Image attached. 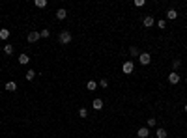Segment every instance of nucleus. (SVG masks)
<instances>
[{
	"label": "nucleus",
	"mask_w": 187,
	"mask_h": 138,
	"mask_svg": "<svg viewBox=\"0 0 187 138\" xmlns=\"http://www.w3.org/2000/svg\"><path fill=\"white\" fill-rule=\"evenodd\" d=\"M129 54H131V56H138V49H137V47H131V49H129Z\"/></svg>",
	"instance_id": "obj_20"
},
{
	"label": "nucleus",
	"mask_w": 187,
	"mask_h": 138,
	"mask_svg": "<svg viewBox=\"0 0 187 138\" xmlns=\"http://www.w3.org/2000/svg\"><path fill=\"white\" fill-rule=\"evenodd\" d=\"M142 24L146 26V28H152V26H154V17H152V15H146V17H144V21H142Z\"/></svg>",
	"instance_id": "obj_6"
},
{
	"label": "nucleus",
	"mask_w": 187,
	"mask_h": 138,
	"mask_svg": "<svg viewBox=\"0 0 187 138\" xmlns=\"http://www.w3.org/2000/svg\"><path fill=\"white\" fill-rule=\"evenodd\" d=\"M180 82V75L176 73V71H172L170 75H169V84H172V86H176Z\"/></svg>",
	"instance_id": "obj_4"
},
{
	"label": "nucleus",
	"mask_w": 187,
	"mask_h": 138,
	"mask_svg": "<svg viewBox=\"0 0 187 138\" xmlns=\"http://www.w3.org/2000/svg\"><path fill=\"white\" fill-rule=\"evenodd\" d=\"M183 110H185V114H187V105H183Z\"/></svg>",
	"instance_id": "obj_27"
},
{
	"label": "nucleus",
	"mask_w": 187,
	"mask_h": 138,
	"mask_svg": "<svg viewBox=\"0 0 187 138\" xmlns=\"http://www.w3.org/2000/svg\"><path fill=\"white\" fill-rule=\"evenodd\" d=\"M133 69H135V64H133L131 60L123 62V65H122V71L126 73V75H131V73H133Z\"/></svg>",
	"instance_id": "obj_2"
},
{
	"label": "nucleus",
	"mask_w": 187,
	"mask_h": 138,
	"mask_svg": "<svg viewBox=\"0 0 187 138\" xmlns=\"http://www.w3.org/2000/svg\"><path fill=\"white\" fill-rule=\"evenodd\" d=\"M66 17H67V11H66L64 8H60V10L56 11V19H58V21H64Z\"/></svg>",
	"instance_id": "obj_8"
},
{
	"label": "nucleus",
	"mask_w": 187,
	"mask_h": 138,
	"mask_svg": "<svg viewBox=\"0 0 187 138\" xmlns=\"http://www.w3.org/2000/svg\"><path fill=\"white\" fill-rule=\"evenodd\" d=\"M155 136H157V138H167V131H165L163 127H159V129L155 131Z\"/></svg>",
	"instance_id": "obj_11"
},
{
	"label": "nucleus",
	"mask_w": 187,
	"mask_h": 138,
	"mask_svg": "<svg viewBox=\"0 0 187 138\" xmlns=\"http://www.w3.org/2000/svg\"><path fill=\"white\" fill-rule=\"evenodd\" d=\"M58 41H60L62 45H67V43H71V34H69L67 30L60 32V36H58Z\"/></svg>",
	"instance_id": "obj_1"
},
{
	"label": "nucleus",
	"mask_w": 187,
	"mask_h": 138,
	"mask_svg": "<svg viewBox=\"0 0 187 138\" xmlns=\"http://www.w3.org/2000/svg\"><path fill=\"white\" fill-rule=\"evenodd\" d=\"M39 36H41V37H49V36H51V30H41Z\"/></svg>",
	"instance_id": "obj_22"
},
{
	"label": "nucleus",
	"mask_w": 187,
	"mask_h": 138,
	"mask_svg": "<svg viewBox=\"0 0 187 138\" xmlns=\"http://www.w3.org/2000/svg\"><path fill=\"white\" fill-rule=\"evenodd\" d=\"M79 116H81V118H86V116H88V110H86V108H79Z\"/></svg>",
	"instance_id": "obj_19"
},
{
	"label": "nucleus",
	"mask_w": 187,
	"mask_h": 138,
	"mask_svg": "<svg viewBox=\"0 0 187 138\" xmlns=\"http://www.w3.org/2000/svg\"><path fill=\"white\" fill-rule=\"evenodd\" d=\"M146 123H148V127H155V123H157V120H155V118H150V120H148Z\"/></svg>",
	"instance_id": "obj_21"
},
{
	"label": "nucleus",
	"mask_w": 187,
	"mask_h": 138,
	"mask_svg": "<svg viewBox=\"0 0 187 138\" xmlns=\"http://www.w3.org/2000/svg\"><path fill=\"white\" fill-rule=\"evenodd\" d=\"M8 37H10V30H8V28H2V30H0V39L6 41Z\"/></svg>",
	"instance_id": "obj_12"
},
{
	"label": "nucleus",
	"mask_w": 187,
	"mask_h": 138,
	"mask_svg": "<svg viewBox=\"0 0 187 138\" xmlns=\"http://www.w3.org/2000/svg\"><path fill=\"white\" fill-rule=\"evenodd\" d=\"M6 90H8V92H15L17 84H15V82H8V84H6Z\"/></svg>",
	"instance_id": "obj_15"
},
{
	"label": "nucleus",
	"mask_w": 187,
	"mask_h": 138,
	"mask_svg": "<svg viewBox=\"0 0 187 138\" xmlns=\"http://www.w3.org/2000/svg\"><path fill=\"white\" fill-rule=\"evenodd\" d=\"M167 19H169V21L178 19V11H176V10H169V11H167Z\"/></svg>",
	"instance_id": "obj_10"
},
{
	"label": "nucleus",
	"mask_w": 187,
	"mask_h": 138,
	"mask_svg": "<svg viewBox=\"0 0 187 138\" xmlns=\"http://www.w3.org/2000/svg\"><path fill=\"white\" fill-rule=\"evenodd\" d=\"M86 88H88V90H92V92H94V90H98V82H95V80H90L88 84H86Z\"/></svg>",
	"instance_id": "obj_16"
},
{
	"label": "nucleus",
	"mask_w": 187,
	"mask_h": 138,
	"mask_svg": "<svg viewBox=\"0 0 187 138\" xmlns=\"http://www.w3.org/2000/svg\"><path fill=\"white\" fill-rule=\"evenodd\" d=\"M103 108V101L101 99H94V110H101Z\"/></svg>",
	"instance_id": "obj_14"
},
{
	"label": "nucleus",
	"mask_w": 187,
	"mask_h": 138,
	"mask_svg": "<svg viewBox=\"0 0 187 138\" xmlns=\"http://www.w3.org/2000/svg\"><path fill=\"white\" fill-rule=\"evenodd\" d=\"M34 6H36V8H45V6H47V0H36V2H34Z\"/></svg>",
	"instance_id": "obj_18"
},
{
	"label": "nucleus",
	"mask_w": 187,
	"mask_h": 138,
	"mask_svg": "<svg viewBox=\"0 0 187 138\" xmlns=\"http://www.w3.org/2000/svg\"><path fill=\"white\" fill-rule=\"evenodd\" d=\"M39 37H41V36H39V32H36V30H34V32H30L28 36H26V39H28V43H36V41H38Z\"/></svg>",
	"instance_id": "obj_5"
},
{
	"label": "nucleus",
	"mask_w": 187,
	"mask_h": 138,
	"mask_svg": "<svg viewBox=\"0 0 187 138\" xmlns=\"http://www.w3.org/2000/svg\"><path fill=\"white\" fill-rule=\"evenodd\" d=\"M138 62H140L142 65H148L150 62H152V56H150L148 52H140V54H138Z\"/></svg>",
	"instance_id": "obj_3"
},
{
	"label": "nucleus",
	"mask_w": 187,
	"mask_h": 138,
	"mask_svg": "<svg viewBox=\"0 0 187 138\" xmlns=\"http://www.w3.org/2000/svg\"><path fill=\"white\" fill-rule=\"evenodd\" d=\"M24 77H26V80H34V77H36V71H34V69H28Z\"/></svg>",
	"instance_id": "obj_13"
},
{
	"label": "nucleus",
	"mask_w": 187,
	"mask_h": 138,
	"mask_svg": "<svg viewBox=\"0 0 187 138\" xmlns=\"http://www.w3.org/2000/svg\"><path fill=\"white\" fill-rule=\"evenodd\" d=\"M28 62H30L28 54H19V64H21V65H26Z\"/></svg>",
	"instance_id": "obj_9"
},
{
	"label": "nucleus",
	"mask_w": 187,
	"mask_h": 138,
	"mask_svg": "<svg viewBox=\"0 0 187 138\" xmlns=\"http://www.w3.org/2000/svg\"><path fill=\"white\" fill-rule=\"evenodd\" d=\"M137 134H138V138H148L150 136V131H148V127H140Z\"/></svg>",
	"instance_id": "obj_7"
},
{
	"label": "nucleus",
	"mask_w": 187,
	"mask_h": 138,
	"mask_svg": "<svg viewBox=\"0 0 187 138\" xmlns=\"http://www.w3.org/2000/svg\"><path fill=\"white\" fill-rule=\"evenodd\" d=\"M99 86H101V88H107V86H109V80H107V79H101V80H99Z\"/></svg>",
	"instance_id": "obj_23"
},
{
	"label": "nucleus",
	"mask_w": 187,
	"mask_h": 138,
	"mask_svg": "<svg viewBox=\"0 0 187 138\" xmlns=\"http://www.w3.org/2000/svg\"><path fill=\"white\" fill-rule=\"evenodd\" d=\"M180 65H182V62H180V60H172V67H174V69H178Z\"/></svg>",
	"instance_id": "obj_24"
},
{
	"label": "nucleus",
	"mask_w": 187,
	"mask_h": 138,
	"mask_svg": "<svg viewBox=\"0 0 187 138\" xmlns=\"http://www.w3.org/2000/svg\"><path fill=\"white\" fill-rule=\"evenodd\" d=\"M144 4H146V2H144V0H135V6H137V8H142Z\"/></svg>",
	"instance_id": "obj_26"
},
{
	"label": "nucleus",
	"mask_w": 187,
	"mask_h": 138,
	"mask_svg": "<svg viewBox=\"0 0 187 138\" xmlns=\"http://www.w3.org/2000/svg\"><path fill=\"white\" fill-rule=\"evenodd\" d=\"M4 52L8 54V56H11L13 54V45H4Z\"/></svg>",
	"instance_id": "obj_17"
},
{
	"label": "nucleus",
	"mask_w": 187,
	"mask_h": 138,
	"mask_svg": "<svg viewBox=\"0 0 187 138\" xmlns=\"http://www.w3.org/2000/svg\"><path fill=\"white\" fill-rule=\"evenodd\" d=\"M157 26H159L161 30H165V28H167V23H165V21H159V23H157Z\"/></svg>",
	"instance_id": "obj_25"
}]
</instances>
